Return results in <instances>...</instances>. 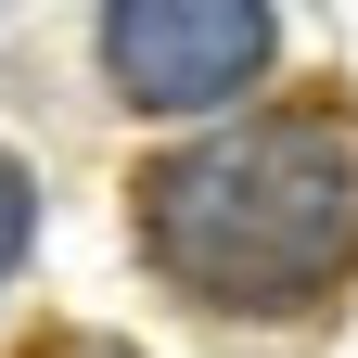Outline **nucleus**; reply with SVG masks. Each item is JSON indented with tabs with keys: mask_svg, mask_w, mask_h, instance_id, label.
<instances>
[{
	"mask_svg": "<svg viewBox=\"0 0 358 358\" xmlns=\"http://www.w3.org/2000/svg\"><path fill=\"white\" fill-rule=\"evenodd\" d=\"M141 243L205 307H307L358 268V141L320 103L179 141L141 179Z\"/></svg>",
	"mask_w": 358,
	"mask_h": 358,
	"instance_id": "nucleus-1",
	"label": "nucleus"
},
{
	"mask_svg": "<svg viewBox=\"0 0 358 358\" xmlns=\"http://www.w3.org/2000/svg\"><path fill=\"white\" fill-rule=\"evenodd\" d=\"M103 64L141 115H205L268 64V0H103Z\"/></svg>",
	"mask_w": 358,
	"mask_h": 358,
	"instance_id": "nucleus-2",
	"label": "nucleus"
},
{
	"mask_svg": "<svg viewBox=\"0 0 358 358\" xmlns=\"http://www.w3.org/2000/svg\"><path fill=\"white\" fill-rule=\"evenodd\" d=\"M26 231H38V192H26V166H13V154H0V268H13V256H26Z\"/></svg>",
	"mask_w": 358,
	"mask_h": 358,
	"instance_id": "nucleus-3",
	"label": "nucleus"
},
{
	"mask_svg": "<svg viewBox=\"0 0 358 358\" xmlns=\"http://www.w3.org/2000/svg\"><path fill=\"white\" fill-rule=\"evenodd\" d=\"M38 358H128V345H103V333H52Z\"/></svg>",
	"mask_w": 358,
	"mask_h": 358,
	"instance_id": "nucleus-4",
	"label": "nucleus"
}]
</instances>
